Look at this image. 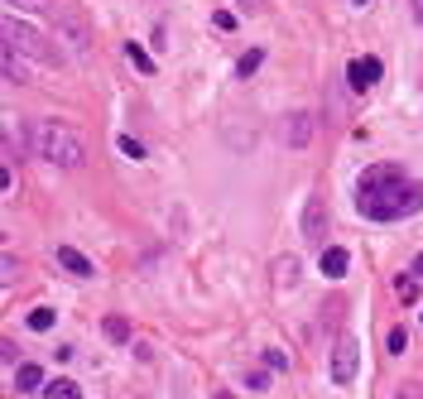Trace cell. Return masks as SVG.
I'll list each match as a JSON object with an SVG mask.
<instances>
[{"mask_svg": "<svg viewBox=\"0 0 423 399\" xmlns=\"http://www.w3.org/2000/svg\"><path fill=\"white\" fill-rule=\"evenodd\" d=\"M29 149H34L39 159L58 164V168H82V164H87V140H82L73 125H63L58 116L29 121Z\"/></svg>", "mask_w": 423, "mask_h": 399, "instance_id": "cell-1", "label": "cell"}, {"mask_svg": "<svg viewBox=\"0 0 423 399\" xmlns=\"http://www.w3.org/2000/svg\"><path fill=\"white\" fill-rule=\"evenodd\" d=\"M356 212L370 221H404V216L423 212V188L414 178H404V183L380 188V192H356Z\"/></svg>", "mask_w": 423, "mask_h": 399, "instance_id": "cell-2", "label": "cell"}, {"mask_svg": "<svg viewBox=\"0 0 423 399\" xmlns=\"http://www.w3.org/2000/svg\"><path fill=\"white\" fill-rule=\"evenodd\" d=\"M5 49L29 54V58H39V63H53V49L44 44V34H34L29 25H20L15 15H5Z\"/></svg>", "mask_w": 423, "mask_h": 399, "instance_id": "cell-3", "label": "cell"}, {"mask_svg": "<svg viewBox=\"0 0 423 399\" xmlns=\"http://www.w3.org/2000/svg\"><path fill=\"white\" fill-rule=\"evenodd\" d=\"M356 366H361V346H356V337H342L332 346V385H351Z\"/></svg>", "mask_w": 423, "mask_h": 399, "instance_id": "cell-4", "label": "cell"}, {"mask_svg": "<svg viewBox=\"0 0 423 399\" xmlns=\"http://www.w3.org/2000/svg\"><path fill=\"white\" fill-rule=\"evenodd\" d=\"M303 240L317 245V250H327V202L317 192L303 202Z\"/></svg>", "mask_w": 423, "mask_h": 399, "instance_id": "cell-5", "label": "cell"}, {"mask_svg": "<svg viewBox=\"0 0 423 399\" xmlns=\"http://www.w3.org/2000/svg\"><path fill=\"white\" fill-rule=\"evenodd\" d=\"M313 130H317V121L308 116V111H289L284 125H279V135H284L289 149H308V145H313Z\"/></svg>", "mask_w": 423, "mask_h": 399, "instance_id": "cell-6", "label": "cell"}, {"mask_svg": "<svg viewBox=\"0 0 423 399\" xmlns=\"http://www.w3.org/2000/svg\"><path fill=\"white\" fill-rule=\"evenodd\" d=\"M53 29H58V39H68L73 54H87V49H92V34H87V25H82L78 15L58 10V15H53Z\"/></svg>", "mask_w": 423, "mask_h": 399, "instance_id": "cell-7", "label": "cell"}, {"mask_svg": "<svg viewBox=\"0 0 423 399\" xmlns=\"http://www.w3.org/2000/svg\"><path fill=\"white\" fill-rule=\"evenodd\" d=\"M395 183H404L399 164H370L366 173L356 178V192H380V188H395Z\"/></svg>", "mask_w": 423, "mask_h": 399, "instance_id": "cell-8", "label": "cell"}, {"mask_svg": "<svg viewBox=\"0 0 423 399\" xmlns=\"http://www.w3.org/2000/svg\"><path fill=\"white\" fill-rule=\"evenodd\" d=\"M380 73H385L380 58H351V63H346V82H351V92H370V87L380 82Z\"/></svg>", "mask_w": 423, "mask_h": 399, "instance_id": "cell-9", "label": "cell"}, {"mask_svg": "<svg viewBox=\"0 0 423 399\" xmlns=\"http://www.w3.org/2000/svg\"><path fill=\"white\" fill-rule=\"evenodd\" d=\"M298 274H303V265H298L293 255H279V260H274V269H269V284H274V293L293 289V284H298Z\"/></svg>", "mask_w": 423, "mask_h": 399, "instance_id": "cell-10", "label": "cell"}, {"mask_svg": "<svg viewBox=\"0 0 423 399\" xmlns=\"http://www.w3.org/2000/svg\"><path fill=\"white\" fill-rule=\"evenodd\" d=\"M58 265L68 269V274H78V279H87V274H97V269H92V260H87L82 250H73V245H58Z\"/></svg>", "mask_w": 423, "mask_h": 399, "instance_id": "cell-11", "label": "cell"}, {"mask_svg": "<svg viewBox=\"0 0 423 399\" xmlns=\"http://www.w3.org/2000/svg\"><path fill=\"white\" fill-rule=\"evenodd\" d=\"M346 265H351L346 245H327V250H322V274H327V279H342Z\"/></svg>", "mask_w": 423, "mask_h": 399, "instance_id": "cell-12", "label": "cell"}, {"mask_svg": "<svg viewBox=\"0 0 423 399\" xmlns=\"http://www.w3.org/2000/svg\"><path fill=\"white\" fill-rule=\"evenodd\" d=\"M15 385H20L25 395H34V390H44V371H39L34 361H25V366L15 371Z\"/></svg>", "mask_w": 423, "mask_h": 399, "instance_id": "cell-13", "label": "cell"}, {"mask_svg": "<svg viewBox=\"0 0 423 399\" xmlns=\"http://www.w3.org/2000/svg\"><path fill=\"white\" fill-rule=\"evenodd\" d=\"M102 332H106V337H111L116 346H130V322H125V318H116V313H111V318L102 322Z\"/></svg>", "mask_w": 423, "mask_h": 399, "instance_id": "cell-14", "label": "cell"}, {"mask_svg": "<svg viewBox=\"0 0 423 399\" xmlns=\"http://www.w3.org/2000/svg\"><path fill=\"white\" fill-rule=\"evenodd\" d=\"M5 82H34V73L20 63V54H15V49H5Z\"/></svg>", "mask_w": 423, "mask_h": 399, "instance_id": "cell-15", "label": "cell"}, {"mask_svg": "<svg viewBox=\"0 0 423 399\" xmlns=\"http://www.w3.org/2000/svg\"><path fill=\"white\" fill-rule=\"evenodd\" d=\"M44 399H82V385L78 380H53V385H44Z\"/></svg>", "mask_w": 423, "mask_h": 399, "instance_id": "cell-16", "label": "cell"}, {"mask_svg": "<svg viewBox=\"0 0 423 399\" xmlns=\"http://www.w3.org/2000/svg\"><path fill=\"white\" fill-rule=\"evenodd\" d=\"M395 293L404 298V303H414V298H419V274H414V269H409V274H399V279H395Z\"/></svg>", "mask_w": 423, "mask_h": 399, "instance_id": "cell-17", "label": "cell"}, {"mask_svg": "<svg viewBox=\"0 0 423 399\" xmlns=\"http://www.w3.org/2000/svg\"><path fill=\"white\" fill-rule=\"evenodd\" d=\"M260 63H264V54H260V49L240 54V63H236V78H255V73H260Z\"/></svg>", "mask_w": 423, "mask_h": 399, "instance_id": "cell-18", "label": "cell"}, {"mask_svg": "<svg viewBox=\"0 0 423 399\" xmlns=\"http://www.w3.org/2000/svg\"><path fill=\"white\" fill-rule=\"evenodd\" d=\"M53 322H58V313H53V308H34V313H29V332H49Z\"/></svg>", "mask_w": 423, "mask_h": 399, "instance_id": "cell-19", "label": "cell"}, {"mask_svg": "<svg viewBox=\"0 0 423 399\" xmlns=\"http://www.w3.org/2000/svg\"><path fill=\"white\" fill-rule=\"evenodd\" d=\"M125 58H130V63H135V68H140V73H154V58L145 54L140 44H125Z\"/></svg>", "mask_w": 423, "mask_h": 399, "instance_id": "cell-20", "label": "cell"}, {"mask_svg": "<svg viewBox=\"0 0 423 399\" xmlns=\"http://www.w3.org/2000/svg\"><path fill=\"white\" fill-rule=\"evenodd\" d=\"M116 149H121L125 159H145V145H140L135 135H121V140H116Z\"/></svg>", "mask_w": 423, "mask_h": 399, "instance_id": "cell-21", "label": "cell"}, {"mask_svg": "<svg viewBox=\"0 0 423 399\" xmlns=\"http://www.w3.org/2000/svg\"><path fill=\"white\" fill-rule=\"evenodd\" d=\"M264 366H269V371H289V356H284L279 346H269V351H264Z\"/></svg>", "mask_w": 423, "mask_h": 399, "instance_id": "cell-22", "label": "cell"}, {"mask_svg": "<svg viewBox=\"0 0 423 399\" xmlns=\"http://www.w3.org/2000/svg\"><path fill=\"white\" fill-rule=\"evenodd\" d=\"M404 346H409V332H404V327H395V332H390V346H385V351H390V356H404Z\"/></svg>", "mask_w": 423, "mask_h": 399, "instance_id": "cell-23", "label": "cell"}, {"mask_svg": "<svg viewBox=\"0 0 423 399\" xmlns=\"http://www.w3.org/2000/svg\"><path fill=\"white\" fill-rule=\"evenodd\" d=\"M15 274H20V260H15V255H5V260H0V279H5V289L15 284Z\"/></svg>", "mask_w": 423, "mask_h": 399, "instance_id": "cell-24", "label": "cell"}, {"mask_svg": "<svg viewBox=\"0 0 423 399\" xmlns=\"http://www.w3.org/2000/svg\"><path fill=\"white\" fill-rule=\"evenodd\" d=\"M10 10H49V0H5Z\"/></svg>", "mask_w": 423, "mask_h": 399, "instance_id": "cell-25", "label": "cell"}, {"mask_svg": "<svg viewBox=\"0 0 423 399\" xmlns=\"http://www.w3.org/2000/svg\"><path fill=\"white\" fill-rule=\"evenodd\" d=\"M212 25H216V29H236V15H231V10H216Z\"/></svg>", "mask_w": 423, "mask_h": 399, "instance_id": "cell-26", "label": "cell"}, {"mask_svg": "<svg viewBox=\"0 0 423 399\" xmlns=\"http://www.w3.org/2000/svg\"><path fill=\"white\" fill-rule=\"evenodd\" d=\"M395 399H423V385H399Z\"/></svg>", "mask_w": 423, "mask_h": 399, "instance_id": "cell-27", "label": "cell"}, {"mask_svg": "<svg viewBox=\"0 0 423 399\" xmlns=\"http://www.w3.org/2000/svg\"><path fill=\"white\" fill-rule=\"evenodd\" d=\"M250 390H269V371H255V375H250Z\"/></svg>", "mask_w": 423, "mask_h": 399, "instance_id": "cell-28", "label": "cell"}, {"mask_svg": "<svg viewBox=\"0 0 423 399\" xmlns=\"http://www.w3.org/2000/svg\"><path fill=\"white\" fill-rule=\"evenodd\" d=\"M240 5V15H260V0H236Z\"/></svg>", "mask_w": 423, "mask_h": 399, "instance_id": "cell-29", "label": "cell"}, {"mask_svg": "<svg viewBox=\"0 0 423 399\" xmlns=\"http://www.w3.org/2000/svg\"><path fill=\"white\" fill-rule=\"evenodd\" d=\"M414 274H419V279H423V255H414Z\"/></svg>", "mask_w": 423, "mask_h": 399, "instance_id": "cell-30", "label": "cell"}, {"mask_svg": "<svg viewBox=\"0 0 423 399\" xmlns=\"http://www.w3.org/2000/svg\"><path fill=\"white\" fill-rule=\"evenodd\" d=\"M414 10H419V20H423V0H414Z\"/></svg>", "mask_w": 423, "mask_h": 399, "instance_id": "cell-31", "label": "cell"}, {"mask_svg": "<svg viewBox=\"0 0 423 399\" xmlns=\"http://www.w3.org/2000/svg\"><path fill=\"white\" fill-rule=\"evenodd\" d=\"M356 5H370V0H356Z\"/></svg>", "mask_w": 423, "mask_h": 399, "instance_id": "cell-32", "label": "cell"}, {"mask_svg": "<svg viewBox=\"0 0 423 399\" xmlns=\"http://www.w3.org/2000/svg\"><path fill=\"white\" fill-rule=\"evenodd\" d=\"M216 399H231V395H216Z\"/></svg>", "mask_w": 423, "mask_h": 399, "instance_id": "cell-33", "label": "cell"}]
</instances>
